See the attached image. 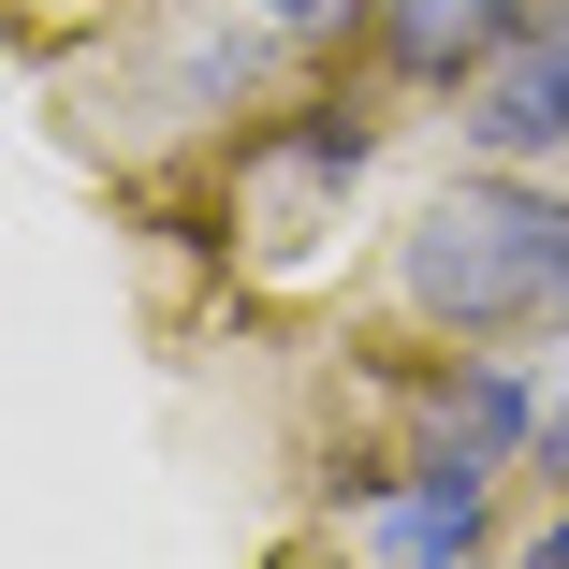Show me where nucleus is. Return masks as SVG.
Here are the masks:
<instances>
[{
	"mask_svg": "<svg viewBox=\"0 0 569 569\" xmlns=\"http://www.w3.org/2000/svg\"><path fill=\"white\" fill-rule=\"evenodd\" d=\"M395 292H409V321H438V336H540V321H569V204H555L526 161L452 176V190L409 219Z\"/></svg>",
	"mask_w": 569,
	"mask_h": 569,
	"instance_id": "1",
	"label": "nucleus"
},
{
	"mask_svg": "<svg viewBox=\"0 0 569 569\" xmlns=\"http://www.w3.org/2000/svg\"><path fill=\"white\" fill-rule=\"evenodd\" d=\"M452 132H468L482 161H555L569 147V16H540L482 73H452Z\"/></svg>",
	"mask_w": 569,
	"mask_h": 569,
	"instance_id": "2",
	"label": "nucleus"
},
{
	"mask_svg": "<svg viewBox=\"0 0 569 569\" xmlns=\"http://www.w3.org/2000/svg\"><path fill=\"white\" fill-rule=\"evenodd\" d=\"M540 16H569V0H380V59L452 88V73H482L497 44H526Z\"/></svg>",
	"mask_w": 569,
	"mask_h": 569,
	"instance_id": "3",
	"label": "nucleus"
},
{
	"mask_svg": "<svg viewBox=\"0 0 569 569\" xmlns=\"http://www.w3.org/2000/svg\"><path fill=\"white\" fill-rule=\"evenodd\" d=\"M366 540H380V555H423V569H438V555H482V540H497V511H482V482H468V468H395V482H380V526H366Z\"/></svg>",
	"mask_w": 569,
	"mask_h": 569,
	"instance_id": "4",
	"label": "nucleus"
},
{
	"mask_svg": "<svg viewBox=\"0 0 569 569\" xmlns=\"http://www.w3.org/2000/svg\"><path fill=\"white\" fill-rule=\"evenodd\" d=\"M249 16H278V30H321V16H366V0H249Z\"/></svg>",
	"mask_w": 569,
	"mask_h": 569,
	"instance_id": "5",
	"label": "nucleus"
},
{
	"mask_svg": "<svg viewBox=\"0 0 569 569\" xmlns=\"http://www.w3.org/2000/svg\"><path fill=\"white\" fill-rule=\"evenodd\" d=\"M540 468H555V482H569V409H555V423H540Z\"/></svg>",
	"mask_w": 569,
	"mask_h": 569,
	"instance_id": "6",
	"label": "nucleus"
}]
</instances>
